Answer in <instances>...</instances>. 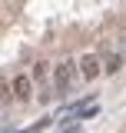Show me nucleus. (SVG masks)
<instances>
[{
    "mask_svg": "<svg viewBox=\"0 0 126 133\" xmlns=\"http://www.w3.org/2000/svg\"><path fill=\"white\" fill-rule=\"evenodd\" d=\"M0 100H3V103H7V100H10V83L3 80V77H0Z\"/></svg>",
    "mask_w": 126,
    "mask_h": 133,
    "instance_id": "nucleus-6",
    "label": "nucleus"
},
{
    "mask_svg": "<svg viewBox=\"0 0 126 133\" xmlns=\"http://www.w3.org/2000/svg\"><path fill=\"white\" fill-rule=\"evenodd\" d=\"M120 66H123V57L113 53V50H106L103 60H100V70H103V73H120Z\"/></svg>",
    "mask_w": 126,
    "mask_h": 133,
    "instance_id": "nucleus-4",
    "label": "nucleus"
},
{
    "mask_svg": "<svg viewBox=\"0 0 126 133\" xmlns=\"http://www.w3.org/2000/svg\"><path fill=\"white\" fill-rule=\"evenodd\" d=\"M80 73L86 77V80H96L103 70H100V57H93V53H86L83 60H80Z\"/></svg>",
    "mask_w": 126,
    "mask_h": 133,
    "instance_id": "nucleus-3",
    "label": "nucleus"
},
{
    "mask_svg": "<svg viewBox=\"0 0 126 133\" xmlns=\"http://www.w3.org/2000/svg\"><path fill=\"white\" fill-rule=\"evenodd\" d=\"M43 77H47V63L40 60V63L33 66V80H43Z\"/></svg>",
    "mask_w": 126,
    "mask_h": 133,
    "instance_id": "nucleus-5",
    "label": "nucleus"
},
{
    "mask_svg": "<svg viewBox=\"0 0 126 133\" xmlns=\"http://www.w3.org/2000/svg\"><path fill=\"white\" fill-rule=\"evenodd\" d=\"M53 87H57V93H70L73 87H76V63H70V60H63V63L53 66Z\"/></svg>",
    "mask_w": 126,
    "mask_h": 133,
    "instance_id": "nucleus-1",
    "label": "nucleus"
},
{
    "mask_svg": "<svg viewBox=\"0 0 126 133\" xmlns=\"http://www.w3.org/2000/svg\"><path fill=\"white\" fill-rule=\"evenodd\" d=\"M10 97H17L20 103H27V100L33 97V80L27 77V73H20V77H13V83H10Z\"/></svg>",
    "mask_w": 126,
    "mask_h": 133,
    "instance_id": "nucleus-2",
    "label": "nucleus"
},
{
    "mask_svg": "<svg viewBox=\"0 0 126 133\" xmlns=\"http://www.w3.org/2000/svg\"><path fill=\"white\" fill-rule=\"evenodd\" d=\"M66 133H80V127H73V130H66Z\"/></svg>",
    "mask_w": 126,
    "mask_h": 133,
    "instance_id": "nucleus-7",
    "label": "nucleus"
}]
</instances>
